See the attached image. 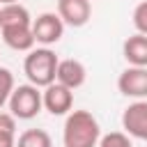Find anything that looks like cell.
I'll use <instances>...</instances> for the list:
<instances>
[{
    "instance_id": "1",
    "label": "cell",
    "mask_w": 147,
    "mask_h": 147,
    "mask_svg": "<svg viewBox=\"0 0 147 147\" xmlns=\"http://www.w3.org/2000/svg\"><path fill=\"white\" fill-rule=\"evenodd\" d=\"M0 34L11 51H32L37 41L32 34V16L28 7H23L21 2L0 5Z\"/></svg>"
},
{
    "instance_id": "2",
    "label": "cell",
    "mask_w": 147,
    "mask_h": 147,
    "mask_svg": "<svg viewBox=\"0 0 147 147\" xmlns=\"http://www.w3.org/2000/svg\"><path fill=\"white\" fill-rule=\"evenodd\" d=\"M101 140L99 119L90 110H71L62 126L64 147H96Z\"/></svg>"
},
{
    "instance_id": "3",
    "label": "cell",
    "mask_w": 147,
    "mask_h": 147,
    "mask_svg": "<svg viewBox=\"0 0 147 147\" xmlns=\"http://www.w3.org/2000/svg\"><path fill=\"white\" fill-rule=\"evenodd\" d=\"M57 64H60V57L55 55V51H51V46H39V48L28 51V55L23 60V74H25L28 83L44 90L46 85L55 83Z\"/></svg>"
},
{
    "instance_id": "4",
    "label": "cell",
    "mask_w": 147,
    "mask_h": 147,
    "mask_svg": "<svg viewBox=\"0 0 147 147\" xmlns=\"http://www.w3.org/2000/svg\"><path fill=\"white\" fill-rule=\"evenodd\" d=\"M9 113L16 117V119H34L41 108H44V96H41V87L32 85V83H23V85H16L9 101Z\"/></svg>"
},
{
    "instance_id": "5",
    "label": "cell",
    "mask_w": 147,
    "mask_h": 147,
    "mask_svg": "<svg viewBox=\"0 0 147 147\" xmlns=\"http://www.w3.org/2000/svg\"><path fill=\"white\" fill-rule=\"evenodd\" d=\"M32 34L34 41L41 46H53L64 34V21L55 11H44L37 18H32Z\"/></svg>"
},
{
    "instance_id": "6",
    "label": "cell",
    "mask_w": 147,
    "mask_h": 147,
    "mask_svg": "<svg viewBox=\"0 0 147 147\" xmlns=\"http://www.w3.org/2000/svg\"><path fill=\"white\" fill-rule=\"evenodd\" d=\"M41 96H44V108L55 117L69 115L74 108V90H69L67 85H62L57 80L46 85L41 90Z\"/></svg>"
},
{
    "instance_id": "7",
    "label": "cell",
    "mask_w": 147,
    "mask_h": 147,
    "mask_svg": "<svg viewBox=\"0 0 147 147\" xmlns=\"http://www.w3.org/2000/svg\"><path fill=\"white\" fill-rule=\"evenodd\" d=\"M122 129L136 140H147V99H138L124 108Z\"/></svg>"
},
{
    "instance_id": "8",
    "label": "cell",
    "mask_w": 147,
    "mask_h": 147,
    "mask_svg": "<svg viewBox=\"0 0 147 147\" xmlns=\"http://www.w3.org/2000/svg\"><path fill=\"white\" fill-rule=\"evenodd\" d=\"M117 90L133 101L147 99V67H126L117 76Z\"/></svg>"
},
{
    "instance_id": "9",
    "label": "cell",
    "mask_w": 147,
    "mask_h": 147,
    "mask_svg": "<svg viewBox=\"0 0 147 147\" xmlns=\"http://www.w3.org/2000/svg\"><path fill=\"white\" fill-rule=\"evenodd\" d=\"M57 14L69 28H83L92 16L90 0H57Z\"/></svg>"
},
{
    "instance_id": "10",
    "label": "cell",
    "mask_w": 147,
    "mask_h": 147,
    "mask_svg": "<svg viewBox=\"0 0 147 147\" xmlns=\"http://www.w3.org/2000/svg\"><path fill=\"white\" fill-rule=\"evenodd\" d=\"M55 80L62 83V85H67L69 90H78L87 80V69H85V64L80 60H74V57L60 60L57 71H55Z\"/></svg>"
},
{
    "instance_id": "11",
    "label": "cell",
    "mask_w": 147,
    "mask_h": 147,
    "mask_svg": "<svg viewBox=\"0 0 147 147\" xmlns=\"http://www.w3.org/2000/svg\"><path fill=\"white\" fill-rule=\"evenodd\" d=\"M122 55L129 67H147V34H131L122 44Z\"/></svg>"
},
{
    "instance_id": "12",
    "label": "cell",
    "mask_w": 147,
    "mask_h": 147,
    "mask_svg": "<svg viewBox=\"0 0 147 147\" xmlns=\"http://www.w3.org/2000/svg\"><path fill=\"white\" fill-rule=\"evenodd\" d=\"M16 147H53V140L44 129H25L16 138Z\"/></svg>"
},
{
    "instance_id": "13",
    "label": "cell",
    "mask_w": 147,
    "mask_h": 147,
    "mask_svg": "<svg viewBox=\"0 0 147 147\" xmlns=\"http://www.w3.org/2000/svg\"><path fill=\"white\" fill-rule=\"evenodd\" d=\"M0 147H16V117L0 110Z\"/></svg>"
},
{
    "instance_id": "14",
    "label": "cell",
    "mask_w": 147,
    "mask_h": 147,
    "mask_svg": "<svg viewBox=\"0 0 147 147\" xmlns=\"http://www.w3.org/2000/svg\"><path fill=\"white\" fill-rule=\"evenodd\" d=\"M16 83H14V74L7 69V67H0V110L2 106H7L11 92H14Z\"/></svg>"
},
{
    "instance_id": "15",
    "label": "cell",
    "mask_w": 147,
    "mask_h": 147,
    "mask_svg": "<svg viewBox=\"0 0 147 147\" xmlns=\"http://www.w3.org/2000/svg\"><path fill=\"white\" fill-rule=\"evenodd\" d=\"M96 147H133V142H131L129 133H124V131H110V133L101 136V140H99Z\"/></svg>"
},
{
    "instance_id": "16",
    "label": "cell",
    "mask_w": 147,
    "mask_h": 147,
    "mask_svg": "<svg viewBox=\"0 0 147 147\" xmlns=\"http://www.w3.org/2000/svg\"><path fill=\"white\" fill-rule=\"evenodd\" d=\"M131 21H133V28H136V32H140V34H147V0H142V2H138V5L133 7Z\"/></svg>"
},
{
    "instance_id": "17",
    "label": "cell",
    "mask_w": 147,
    "mask_h": 147,
    "mask_svg": "<svg viewBox=\"0 0 147 147\" xmlns=\"http://www.w3.org/2000/svg\"><path fill=\"white\" fill-rule=\"evenodd\" d=\"M11 2H21V0H0V5H11Z\"/></svg>"
}]
</instances>
